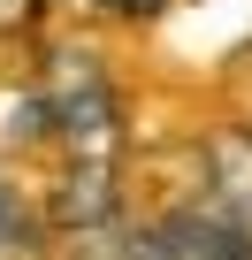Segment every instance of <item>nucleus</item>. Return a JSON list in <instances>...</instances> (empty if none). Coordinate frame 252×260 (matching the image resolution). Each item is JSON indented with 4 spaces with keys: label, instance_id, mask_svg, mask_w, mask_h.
Listing matches in <instances>:
<instances>
[{
    "label": "nucleus",
    "instance_id": "f257e3e1",
    "mask_svg": "<svg viewBox=\"0 0 252 260\" xmlns=\"http://www.w3.org/2000/svg\"><path fill=\"white\" fill-rule=\"evenodd\" d=\"M138 260H252V237H237L229 222H206V214H168L138 237Z\"/></svg>",
    "mask_w": 252,
    "mask_h": 260
},
{
    "label": "nucleus",
    "instance_id": "7ed1b4c3",
    "mask_svg": "<svg viewBox=\"0 0 252 260\" xmlns=\"http://www.w3.org/2000/svg\"><path fill=\"white\" fill-rule=\"evenodd\" d=\"M31 8H39V0H0V31H16V23H31Z\"/></svg>",
    "mask_w": 252,
    "mask_h": 260
},
{
    "label": "nucleus",
    "instance_id": "f03ea898",
    "mask_svg": "<svg viewBox=\"0 0 252 260\" xmlns=\"http://www.w3.org/2000/svg\"><path fill=\"white\" fill-rule=\"evenodd\" d=\"M214 184H222V199H229V230L237 237H252V138H214Z\"/></svg>",
    "mask_w": 252,
    "mask_h": 260
},
{
    "label": "nucleus",
    "instance_id": "20e7f679",
    "mask_svg": "<svg viewBox=\"0 0 252 260\" xmlns=\"http://www.w3.org/2000/svg\"><path fill=\"white\" fill-rule=\"evenodd\" d=\"M99 8H115V16H153L161 0H99Z\"/></svg>",
    "mask_w": 252,
    "mask_h": 260
}]
</instances>
